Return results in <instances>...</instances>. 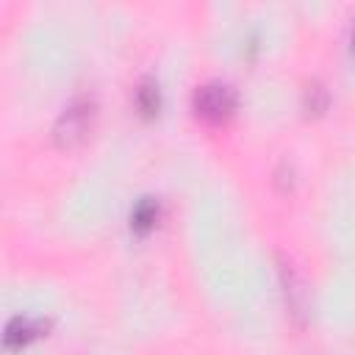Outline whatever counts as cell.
<instances>
[{
  "mask_svg": "<svg viewBox=\"0 0 355 355\" xmlns=\"http://www.w3.org/2000/svg\"><path fill=\"white\" fill-rule=\"evenodd\" d=\"M94 114H97V105H94L92 97H78V100H72V103L58 114V119H55V125H53V139H55V144L64 147V150L80 144V141L89 136L92 125H94Z\"/></svg>",
  "mask_w": 355,
  "mask_h": 355,
  "instance_id": "cell-1",
  "label": "cell"
},
{
  "mask_svg": "<svg viewBox=\"0 0 355 355\" xmlns=\"http://www.w3.org/2000/svg\"><path fill=\"white\" fill-rule=\"evenodd\" d=\"M136 105H139V111L144 114V116H153V114H158V105H161V92H158V86L147 78V80H141V86L136 89Z\"/></svg>",
  "mask_w": 355,
  "mask_h": 355,
  "instance_id": "cell-6",
  "label": "cell"
},
{
  "mask_svg": "<svg viewBox=\"0 0 355 355\" xmlns=\"http://www.w3.org/2000/svg\"><path fill=\"white\" fill-rule=\"evenodd\" d=\"M39 333H42V322L28 319V316H14V319L6 324L3 341H6L8 349H17V347H25L28 341H33Z\"/></svg>",
  "mask_w": 355,
  "mask_h": 355,
  "instance_id": "cell-3",
  "label": "cell"
},
{
  "mask_svg": "<svg viewBox=\"0 0 355 355\" xmlns=\"http://www.w3.org/2000/svg\"><path fill=\"white\" fill-rule=\"evenodd\" d=\"M191 105L194 114L202 116L205 122H225L236 111V92L222 80H208L194 89Z\"/></svg>",
  "mask_w": 355,
  "mask_h": 355,
  "instance_id": "cell-2",
  "label": "cell"
},
{
  "mask_svg": "<svg viewBox=\"0 0 355 355\" xmlns=\"http://www.w3.org/2000/svg\"><path fill=\"white\" fill-rule=\"evenodd\" d=\"M155 219H158V202H155L153 197L139 200V205H136L133 214H130L133 230H136V233H147V230L155 225Z\"/></svg>",
  "mask_w": 355,
  "mask_h": 355,
  "instance_id": "cell-5",
  "label": "cell"
},
{
  "mask_svg": "<svg viewBox=\"0 0 355 355\" xmlns=\"http://www.w3.org/2000/svg\"><path fill=\"white\" fill-rule=\"evenodd\" d=\"M352 53H355V28H352Z\"/></svg>",
  "mask_w": 355,
  "mask_h": 355,
  "instance_id": "cell-7",
  "label": "cell"
},
{
  "mask_svg": "<svg viewBox=\"0 0 355 355\" xmlns=\"http://www.w3.org/2000/svg\"><path fill=\"white\" fill-rule=\"evenodd\" d=\"M280 280H283V288H286V300H288L291 311H294L297 316H302V313H305V300H308V291H305V286L300 283V277L294 275V269H288L286 263L280 266Z\"/></svg>",
  "mask_w": 355,
  "mask_h": 355,
  "instance_id": "cell-4",
  "label": "cell"
}]
</instances>
